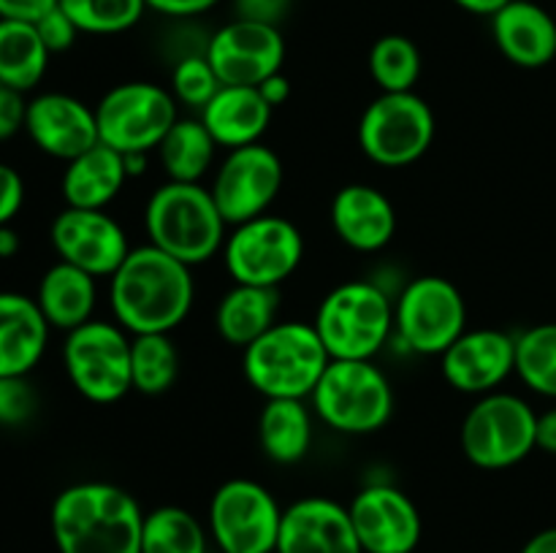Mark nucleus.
<instances>
[{
	"label": "nucleus",
	"instance_id": "obj_1",
	"mask_svg": "<svg viewBox=\"0 0 556 553\" xmlns=\"http://www.w3.org/2000/svg\"><path fill=\"white\" fill-rule=\"evenodd\" d=\"M195 282L190 266L172 258L155 244L128 253L109 276V307L114 323L130 336L172 334L193 309Z\"/></svg>",
	"mask_w": 556,
	"mask_h": 553
},
{
	"label": "nucleus",
	"instance_id": "obj_2",
	"mask_svg": "<svg viewBox=\"0 0 556 553\" xmlns=\"http://www.w3.org/2000/svg\"><path fill=\"white\" fill-rule=\"evenodd\" d=\"M144 515L125 488L85 480L58 493L49 524L60 553H141Z\"/></svg>",
	"mask_w": 556,
	"mask_h": 553
},
{
	"label": "nucleus",
	"instance_id": "obj_3",
	"mask_svg": "<svg viewBox=\"0 0 556 553\" xmlns=\"http://www.w3.org/2000/svg\"><path fill=\"white\" fill-rule=\"evenodd\" d=\"M331 363L313 323L277 320L242 350V372L264 399H309Z\"/></svg>",
	"mask_w": 556,
	"mask_h": 553
},
{
	"label": "nucleus",
	"instance_id": "obj_4",
	"mask_svg": "<svg viewBox=\"0 0 556 553\" xmlns=\"http://www.w3.org/2000/svg\"><path fill=\"white\" fill-rule=\"evenodd\" d=\"M226 226L212 190L201 182H163L144 206L150 244L188 266L206 263L223 249Z\"/></svg>",
	"mask_w": 556,
	"mask_h": 553
},
{
	"label": "nucleus",
	"instance_id": "obj_5",
	"mask_svg": "<svg viewBox=\"0 0 556 553\" xmlns=\"http://www.w3.org/2000/svg\"><path fill=\"white\" fill-rule=\"evenodd\" d=\"M331 361H372L394 334V301L369 280L329 291L313 320Z\"/></svg>",
	"mask_w": 556,
	"mask_h": 553
},
{
	"label": "nucleus",
	"instance_id": "obj_6",
	"mask_svg": "<svg viewBox=\"0 0 556 553\" xmlns=\"http://www.w3.org/2000/svg\"><path fill=\"white\" fill-rule=\"evenodd\" d=\"M313 410L340 434H375L394 415V388L372 361H331L315 385Z\"/></svg>",
	"mask_w": 556,
	"mask_h": 553
},
{
	"label": "nucleus",
	"instance_id": "obj_7",
	"mask_svg": "<svg viewBox=\"0 0 556 553\" xmlns=\"http://www.w3.org/2000/svg\"><path fill=\"white\" fill-rule=\"evenodd\" d=\"M538 412L508 390L478 396L462 421V453L478 470H510L538 450Z\"/></svg>",
	"mask_w": 556,
	"mask_h": 553
},
{
	"label": "nucleus",
	"instance_id": "obj_8",
	"mask_svg": "<svg viewBox=\"0 0 556 553\" xmlns=\"http://www.w3.org/2000/svg\"><path fill=\"white\" fill-rule=\"evenodd\" d=\"M63 366L76 394L92 404H114L134 390L130 334L112 320H87L65 336Z\"/></svg>",
	"mask_w": 556,
	"mask_h": 553
},
{
	"label": "nucleus",
	"instance_id": "obj_9",
	"mask_svg": "<svg viewBox=\"0 0 556 553\" xmlns=\"http://www.w3.org/2000/svg\"><path fill=\"white\" fill-rule=\"evenodd\" d=\"M434 112L416 92H380L358 119V146L383 168L421 160L434 141Z\"/></svg>",
	"mask_w": 556,
	"mask_h": 553
},
{
	"label": "nucleus",
	"instance_id": "obj_10",
	"mask_svg": "<svg viewBox=\"0 0 556 553\" xmlns=\"http://www.w3.org/2000/svg\"><path fill=\"white\" fill-rule=\"evenodd\" d=\"M101 144L119 155H150L179 119L172 90L152 81H123L96 106Z\"/></svg>",
	"mask_w": 556,
	"mask_h": 553
},
{
	"label": "nucleus",
	"instance_id": "obj_11",
	"mask_svg": "<svg viewBox=\"0 0 556 553\" xmlns=\"http://www.w3.org/2000/svg\"><path fill=\"white\" fill-rule=\"evenodd\" d=\"M394 331L407 350L443 356L467 331L465 296L445 276H416L394 298Z\"/></svg>",
	"mask_w": 556,
	"mask_h": 553
},
{
	"label": "nucleus",
	"instance_id": "obj_12",
	"mask_svg": "<svg viewBox=\"0 0 556 553\" xmlns=\"http://www.w3.org/2000/svg\"><path fill=\"white\" fill-rule=\"evenodd\" d=\"M304 236L280 215H261L233 226L223 244V263L233 282L280 287L302 266Z\"/></svg>",
	"mask_w": 556,
	"mask_h": 553
},
{
	"label": "nucleus",
	"instance_id": "obj_13",
	"mask_svg": "<svg viewBox=\"0 0 556 553\" xmlns=\"http://www.w3.org/2000/svg\"><path fill=\"white\" fill-rule=\"evenodd\" d=\"M282 510L269 488L248 477L226 480L210 502V535L220 553H275Z\"/></svg>",
	"mask_w": 556,
	"mask_h": 553
},
{
	"label": "nucleus",
	"instance_id": "obj_14",
	"mask_svg": "<svg viewBox=\"0 0 556 553\" xmlns=\"http://www.w3.org/2000/svg\"><path fill=\"white\" fill-rule=\"evenodd\" d=\"M286 168L280 155L266 144H248L228 150L215 171L212 198L228 226H239L269 211L282 190Z\"/></svg>",
	"mask_w": 556,
	"mask_h": 553
},
{
	"label": "nucleus",
	"instance_id": "obj_15",
	"mask_svg": "<svg viewBox=\"0 0 556 553\" xmlns=\"http://www.w3.org/2000/svg\"><path fill=\"white\" fill-rule=\"evenodd\" d=\"M204 54L220 85L258 87L282 70L286 38L275 25L233 20L210 38Z\"/></svg>",
	"mask_w": 556,
	"mask_h": 553
},
{
	"label": "nucleus",
	"instance_id": "obj_16",
	"mask_svg": "<svg viewBox=\"0 0 556 553\" xmlns=\"http://www.w3.org/2000/svg\"><path fill=\"white\" fill-rule=\"evenodd\" d=\"M49 239H52V247L60 260L76 266V269H85L96 280L112 276L134 249L128 233L112 215H106V209L65 206L52 220Z\"/></svg>",
	"mask_w": 556,
	"mask_h": 553
},
{
	"label": "nucleus",
	"instance_id": "obj_17",
	"mask_svg": "<svg viewBox=\"0 0 556 553\" xmlns=\"http://www.w3.org/2000/svg\"><path fill=\"white\" fill-rule=\"evenodd\" d=\"M364 553H413L421 542V513L402 488L369 483L348 504Z\"/></svg>",
	"mask_w": 556,
	"mask_h": 553
},
{
	"label": "nucleus",
	"instance_id": "obj_18",
	"mask_svg": "<svg viewBox=\"0 0 556 553\" xmlns=\"http://www.w3.org/2000/svg\"><path fill=\"white\" fill-rule=\"evenodd\" d=\"M443 380L459 394L486 396L516 374V336L500 329L465 331L440 356Z\"/></svg>",
	"mask_w": 556,
	"mask_h": 553
},
{
	"label": "nucleus",
	"instance_id": "obj_19",
	"mask_svg": "<svg viewBox=\"0 0 556 553\" xmlns=\"http://www.w3.org/2000/svg\"><path fill=\"white\" fill-rule=\"evenodd\" d=\"M25 130L38 150L65 163L101 144L96 108L68 92H43L33 98L27 103Z\"/></svg>",
	"mask_w": 556,
	"mask_h": 553
},
{
	"label": "nucleus",
	"instance_id": "obj_20",
	"mask_svg": "<svg viewBox=\"0 0 556 553\" xmlns=\"http://www.w3.org/2000/svg\"><path fill=\"white\" fill-rule=\"evenodd\" d=\"M277 553H364L345 504L304 497L282 510Z\"/></svg>",
	"mask_w": 556,
	"mask_h": 553
},
{
	"label": "nucleus",
	"instance_id": "obj_21",
	"mask_svg": "<svg viewBox=\"0 0 556 553\" xmlns=\"http://www.w3.org/2000/svg\"><path fill=\"white\" fill-rule=\"evenodd\" d=\"M331 228L356 253H378L396 233V209L383 190L353 182L331 198Z\"/></svg>",
	"mask_w": 556,
	"mask_h": 553
},
{
	"label": "nucleus",
	"instance_id": "obj_22",
	"mask_svg": "<svg viewBox=\"0 0 556 553\" xmlns=\"http://www.w3.org/2000/svg\"><path fill=\"white\" fill-rule=\"evenodd\" d=\"M492 36L505 60L519 68H543L556 57V22L532 0H510L492 16Z\"/></svg>",
	"mask_w": 556,
	"mask_h": 553
},
{
	"label": "nucleus",
	"instance_id": "obj_23",
	"mask_svg": "<svg viewBox=\"0 0 556 553\" xmlns=\"http://www.w3.org/2000/svg\"><path fill=\"white\" fill-rule=\"evenodd\" d=\"M49 329L36 298L0 293V377H27L47 352Z\"/></svg>",
	"mask_w": 556,
	"mask_h": 553
},
{
	"label": "nucleus",
	"instance_id": "obj_24",
	"mask_svg": "<svg viewBox=\"0 0 556 553\" xmlns=\"http://www.w3.org/2000/svg\"><path fill=\"white\" fill-rule=\"evenodd\" d=\"M275 108L266 103L258 87L223 85L210 103L201 108V123L210 130L217 146L237 150V146L258 144L266 133Z\"/></svg>",
	"mask_w": 556,
	"mask_h": 553
},
{
	"label": "nucleus",
	"instance_id": "obj_25",
	"mask_svg": "<svg viewBox=\"0 0 556 553\" xmlns=\"http://www.w3.org/2000/svg\"><path fill=\"white\" fill-rule=\"evenodd\" d=\"M130 179L125 155L106 144H96L85 155L65 163L60 190L65 206L74 209H106Z\"/></svg>",
	"mask_w": 556,
	"mask_h": 553
},
{
	"label": "nucleus",
	"instance_id": "obj_26",
	"mask_svg": "<svg viewBox=\"0 0 556 553\" xmlns=\"http://www.w3.org/2000/svg\"><path fill=\"white\" fill-rule=\"evenodd\" d=\"M96 301V276L87 274L85 269L65 263V260H58L38 282V309H41L52 329L65 331V334L92 320Z\"/></svg>",
	"mask_w": 556,
	"mask_h": 553
},
{
	"label": "nucleus",
	"instance_id": "obj_27",
	"mask_svg": "<svg viewBox=\"0 0 556 553\" xmlns=\"http://www.w3.org/2000/svg\"><path fill=\"white\" fill-rule=\"evenodd\" d=\"M277 312H280V287L233 282L215 309L217 334L231 347L244 350L277 323Z\"/></svg>",
	"mask_w": 556,
	"mask_h": 553
},
{
	"label": "nucleus",
	"instance_id": "obj_28",
	"mask_svg": "<svg viewBox=\"0 0 556 553\" xmlns=\"http://www.w3.org/2000/svg\"><path fill=\"white\" fill-rule=\"evenodd\" d=\"M258 442L275 464H296L313 445V412L304 399H266L258 415Z\"/></svg>",
	"mask_w": 556,
	"mask_h": 553
},
{
	"label": "nucleus",
	"instance_id": "obj_29",
	"mask_svg": "<svg viewBox=\"0 0 556 553\" xmlns=\"http://www.w3.org/2000/svg\"><path fill=\"white\" fill-rule=\"evenodd\" d=\"M49 57L36 25L0 20V85L16 92L33 90L47 74Z\"/></svg>",
	"mask_w": 556,
	"mask_h": 553
},
{
	"label": "nucleus",
	"instance_id": "obj_30",
	"mask_svg": "<svg viewBox=\"0 0 556 553\" xmlns=\"http://www.w3.org/2000/svg\"><path fill=\"white\" fill-rule=\"evenodd\" d=\"M215 152L217 141L201 119H177L157 144V157L168 182H201L215 163Z\"/></svg>",
	"mask_w": 556,
	"mask_h": 553
},
{
	"label": "nucleus",
	"instance_id": "obj_31",
	"mask_svg": "<svg viewBox=\"0 0 556 553\" xmlns=\"http://www.w3.org/2000/svg\"><path fill=\"white\" fill-rule=\"evenodd\" d=\"M141 553H206V531L190 510L163 504L144 515Z\"/></svg>",
	"mask_w": 556,
	"mask_h": 553
},
{
	"label": "nucleus",
	"instance_id": "obj_32",
	"mask_svg": "<svg viewBox=\"0 0 556 553\" xmlns=\"http://www.w3.org/2000/svg\"><path fill=\"white\" fill-rule=\"evenodd\" d=\"M179 352L168 334L130 336V377L134 390L161 396L177 383Z\"/></svg>",
	"mask_w": 556,
	"mask_h": 553
},
{
	"label": "nucleus",
	"instance_id": "obj_33",
	"mask_svg": "<svg viewBox=\"0 0 556 553\" xmlns=\"http://www.w3.org/2000/svg\"><path fill=\"white\" fill-rule=\"evenodd\" d=\"M367 63L380 92H413L421 76V52L400 33L380 36L369 49Z\"/></svg>",
	"mask_w": 556,
	"mask_h": 553
},
{
	"label": "nucleus",
	"instance_id": "obj_34",
	"mask_svg": "<svg viewBox=\"0 0 556 553\" xmlns=\"http://www.w3.org/2000/svg\"><path fill=\"white\" fill-rule=\"evenodd\" d=\"M516 374L535 394L556 399V323H541L516 336Z\"/></svg>",
	"mask_w": 556,
	"mask_h": 553
},
{
	"label": "nucleus",
	"instance_id": "obj_35",
	"mask_svg": "<svg viewBox=\"0 0 556 553\" xmlns=\"http://www.w3.org/2000/svg\"><path fill=\"white\" fill-rule=\"evenodd\" d=\"M60 9L74 20L79 33L117 36L144 16V0H60Z\"/></svg>",
	"mask_w": 556,
	"mask_h": 553
},
{
	"label": "nucleus",
	"instance_id": "obj_36",
	"mask_svg": "<svg viewBox=\"0 0 556 553\" xmlns=\"http://www.w3.org/2000/svg\"><path fill=\"white\" fill-rule=\"evenodd\" d=\"M220 79H217L215 68L206 60V54H188L179 60L172 70V95L174 101L182 103L188 108H204L206 103L215 98L220 90Z\"/></svg>",
	"mask_w": 556,
	"mask_h": 553
},
{
	"label": "nucleus",
	"instance_id": "obj_37",
	"mask_svg": "<svg viewBox=\"0 0 556 553\" xmlns=\"http://www.w3.org/2000/svg\"><path fill=\"white\" fill-rule=\"evenodd\" d=\"M38 396L27 377H0V426H22L36 415Z\"/></svg>",
	"mask_w": 556,
	"mask_h": 553
},
{
	"label": "nucleus",
	"instance_id": "obj_38",
	"mask_svg": "<svg viewBox=\"0 0 556 553\" xmlns=\"http://www.w3.org/2000/svg\"><path fill=\"white\" fill-rule=\"evenodd\" d=\"M36 30H38V36H41L43 47L49 49V54L71 49L74 47L76 36H79V27L74 25V20H71V16L60 9V5L36 22Z\"/></svg>",
	"mask_w": 556,
	"mask_h": 553
},
{
	"label": "nucleus",
	"instance_id": "obj_39",
	"mask_svg": "<svg viewBox=\"0 0 556 553\" xmlns=\"http://www.w3.org/2000/svg\"><path fill=\"white\" fill-rule=\"evenodd\" d=\"M25 204V182L9 163H0V226H9Z\"/></svg>",
	"mask_w": 556,
	"mask_h": 553
},
{
	"label": "nucleus",
	"instance_id": "obj_40",
	"mask_svg": "<svg viewBox=\"0 0 556 553\" xmlns=\"http://www.w3.org/2000/svg\"><path fill=\"white\" fill-rule=\"evenodd\" d=\"M25 92H16L11 87H0V141L11 139L25 128L27 117V101Z\"/></svg>",
	"mask_w": 556,
	"mask_h": 553
},
{
	"label": "nucleus",
	"instance_id": "obj_41",
	"mask_svg": "<svg viewBox=\"0 0 556 553\" xmlns=\"http://www.w3.org/2000/svg\"><path fill=\"white\" fill-rule=\"evenodd\" d=\"M233 9H237V20L280 27V20L291 9V0H233Z\"/></svg>",
	"mask_w": 556,
	"mask_h": 553
},
{
	"label": "nucleus",
	"instance_id": "obj_42",
	"mask_svg": "<svg viewBox=\"0 0 556 553\" xmlns=\"http://www.w3.org/2000/svg\"><path fill=\"white\" fill-rule=\"evenodd\" d=\"M58 3L60 0H0V20L30 22V25H36L41 16L58 9Z\"/></svg>",
	"mask_w": 556,
	"mask_h": 553
},
{
	"label": "nucleus",
	"instance_id": "obj_43",
	"mask_svg": "<svg viewBox=\"0 0 556 553\" xmlns=\"http://www.w3.org/2000/svg\"><path fill=\"white\" fill-rule=\"evenodd\" d=\"M144 3L147 9L157 11V14L179 16V20H185V16L206 14V11L215 9L220 0H144Z\"/></svg>",
	"mask_w": 556,
	"mask_h": 553
},
{
	"label": "nucleus",
	"instance_id": "obj_44",
	"mask_svg": "<svg viewBox=\"0 0 556 553\" xmlns=\"http://www.w3.org/2000/svg\"><path fill=\"white\" fill-rule=\"evenodd\" d=\"M258 90H261V95L266 98V103H269L271 108H277V106H282L288 98H291V81H288L280 70V74H275V76H269L266 81H261Z\"/></svg>",
	"mask_w": 556,
	"mask_h": 553
},
{
	"label": "nucleus",
	"instance_id": "obj_45",
	"mask_svg": "<svg viewBox=\"0 0 556 553\" xmlns=\"http://www.w3.org/2000/svg\"><path fill=\"white\" fill-rule=\"evenodd\" d=\"M538 450L556 455V407L538 415Z\"/></svg>",
	"mask_w": 556,
	"mask_h": 553
},
{
	"label": "nucleus",
	"instance_id": "obj_46",
	"mask_svg": "<svg viewBox=\"0 0 556 553\" xmlns=\"http://www.w3.org/2000/svg\"><path fill=\"white\" fill-rule=\"evenodd\" d=\"M462 11L476 16H494L500 9L510 3V0H454Z\"/></svg>",
	"mask_w": 556,
	"mask_h": 553
},
{
	"label": "nucleus",
	"instance_id": "obj_47",
	"mask_svg": "<svg viewBox=\"0 0 556 553\" xmlns=\"http://www.w3.org/2000/svg\"><path fill=\"white\" fill-rule=\"evenodd\" d=\"M521 553H556V526L538 531L535 537H530L527 545L521 548Z\"/></svg>",
	"mask_w": 556,
	"mask_h": 553
},
{
	"label": "nucleus",
	"instance_id": "obj_48",
	"mask_svg": "<svg viewBox=\"0 0 556 553\" xmlns=\"http://www.w3.org/2000/svg\"><path fill=\"white\" fill-rule=\"evenodd\" d=\"M20 253V236L11 226H0V258H14Z\"/></svg>",
	"mask_w": 556,
	"mask_h": 553
},
{
	"label": "nucleus",
	"instance_id": "obj_49",
	"mask_svg": "<svg viewBox=\"0 0 556 553\" xmlns=\"http://www.w3.org/2000/svg\"><path fill=\"white\" fill-rule=\"evenodd\" d=\"M0 87H3V85H0Z\"/></svg>",
	"mask_w": 556,
	"mask_h": 553
},
{
	"label": "nucleus",
	"instance_id": "obj_50",
	"mask_svg": "<svg viewBox=\"0 0 556 553\" xmlns=\"http://www.w3.org/2000/svg\"><path fill=\"white\" fill-rule=\"evenodd\" d=\"M275 553H277V551H275Z\"/></svg>",
	"mask_w": 556,
	"mask_h": 553
}]
</instances>
